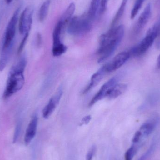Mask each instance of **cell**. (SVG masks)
<instances>
[{"label": "cell", "instance_id": "1", "mask_svg": "<svg viewBox=\"0 0 160 160\" xmlns=\"http://www.w3.org/2000/svg\"><path fill=\"white\" fill-rule=\"evenodd\" d=\"M124 33L125 27L120 25L112 28L100 37L98 50L99 63L103 62L112 55L122 41Z\"/></svg>", "mask_w": 160, "mask_h": 160}, {"label": "cell", "instance_id": "2", "mask_svg": "<svg viewBox=\"0 0 160 160\" xmlns=\"http://www.w3.org/2000/svg\"><path fill=\"white\" fill-rule=\"evenodd\" d=\"M26 59L22 57L19 62L10 69L7 80L3 98H8L20 90L25 83L24 73L26 66Z\"/></svg>", "mask_w": 160, "mask_h": 160}, {"label": "cell", "instance_id": "3", "mask_svg": "<svg viewBox=\"0 0 160 160\" xmlns=\"http://www.w3.org/2000/svg\"><path fill=\"white\" fill-rule=\"evenodd\" d=\"M93 20L88 13L76 16L69 21L68 32L72 35H81L87 33L91 30Z\"/></svg>", "mask_w": 160, "mask_h": 160}, {"label": "cell", "instance_id": "4", "mask_svg": "<svg viewBox=\"0 0 160 160\" xmlns=\"http://www.w3.org/2000/svg\"><path fill=\"white\" fill-rule=\"evenodd\" d=\"M160 31V20L149 29L145 37L137 46L129 51L131 56L138 57L144 54L151 48Z\"/></svg>", "mask_w": 160, "mask_h": 160}, {"label": "cell", "instance_id": "5", "mask_svg": "<svg viewBox=\"0 0 160 160\" xmlns=\"http://www.w3.org/2000/svg\"><path fill=\"white\" fill-rule=\"evenodd\" d=\"M20 10V8H17L8 24L3 39L2 48H5L14 45V38L16 35L17 24L18 21Z\"/></svg>", "mask_w": 160, "mask_h": 160}, {"label": "cell", "instance_id": "6", "mask_svg": "<svg viewBox=\"0 0 160 160\" xmlns=\"http://www.w3.org/2000/svg\"><path fill=\"white\" fill-rule=\"evenodd\" d=\"M64 26L62 22L59 21L53 30L52 34L53 45H52V52L54 57L61 56L65 53L67 50V47L62 43L61 41V35Z\"/></svg>", "mask_w": 160, "mask_h": 160}, {"label": "cell", "instance_id": "7", "mask_svg": "<svg viewBox=\"0 0 160 160\" xmlns=\"http://www.w3.org/2000/svg\"><path fill=\"white\" fill-rule=\"evenodd\" d=\"M33 8L31 6L27 7L23 10L19 20V31L21 34L29 33L32 24Z\"/></svg>", "mask_w": 160, "mask_h": 160}, {"label": "cell", "instance_id": "8", "mask_svg": "<svg viewBox=\"0 0 160 160\" xmlns=\"http://www.w3.org/2000/svg\"><path fill=\"white\" fill-rule=\"evenodd\" d=\"M152 14V8L150 4L147 5L146 7L142 13L140 15L136 24L134 25L132 30V34L133 37H136L139 35L142 32L146 25L148 22L151 18Z\"/></svg>", "mask_w": 160, "mask_h": 160}, {"label": "cell", "instance_id": "9", "mask_svg": "<svg viewBox=\"0 0 160 160\" xmlns=\"http://www.w3.org/2000/svg\"><path fill=\"white\" fill-rule=\"evenodd\" d=\"M131 54L129 51H124L118 53L111 62L105 65L106 72L111 73L121 68L130 58Z\"/></svg>", "mask_w": 160, "mask_h": 160}, {"label": "cell", "instance_id": "10", "mask_svg": "<svg viewBox=\"0 0 160 160\" xmlns=\"http://www.w3.org/2000/svg\"><path fill=\"white\" fill-rule=\"evenodd\" d=\"M118 81V78L117 77H113L111 79L107 81L101 88L98 93L95 95L93 98L90 101L89 106H91L94 105L99 101L101 100L105 97H107L108 94L112 88L117 83Z\"/></svg>", "mask_w": 160, "mask_h": 160}, {"label": "cell", "instance_id": "11", "mask_svg": "<svg viewBox=\"0 0 160 160\" xmlns=\"http://www.w3.org/2000/svg\"><path fill=\"white\" fill-rule=\"evenodd\" d=\"M63 94V88L62 87L59 88L53 97L49 101L48 104L45 106L43 110V116L47 119L52 114L59 104Z\"/></svg>", "mask_w": 160, "mask_h": 160}, {"label": "cell", "instance_id": "12", "mask_svg": "<svg viewBox=\"0 0 160 160\" xmlns=\"http://www.w3.org/2000/svg\"><path fill=\"white\" fill-rule=\"evenodd\" d=\"M38 124V117L36 114H35L32 118L28 125L24 135V142L26 145H28L35 136Z\"/></svg>", "mask_w": 160, "mask_h": 160}, {"label": "cell", "instance_id": "13", "mask_svg": "<svg viewBox=\"0 0 160 160\" xmlns=\"http://www.w3.org/2000/svg\"><path fill=\"white\" fill-rule=\"evenodd\" d=\"M159 121V117L158 115L153 116L151 118L145 122L140 128V131L142 136H147L151 134L155 129Z\"/></svg>", "mask_w": 160, "mask_h": 160}, {"label": "cell", "instance_id": "14", "mask_svg": "<svg viewBox=\"0 0 160 160\" xmlns=\"http://www.w3.org/2000/svg\"><path fill=\"white\" fill-rule=\"evenodd\" d=\"M106 73L107 72L105 69V66H103L92 76L89 84L85 88L83 91V93L85 94L87 93L93 88L96 87L102 79Z\"/></svg>", "mask_w": 160, "mask_h": 160}, {"label": "cell", "instance_id": "15", "mask_svg": "<svg viewBox=\"0 0 160 160\" xmlns=\"http://www.w3.org/2000/svg\"><path fill=\"white\" fill-rule=\"evenodd\" d=\"M128 85L124 83H116L110 90L107 98H108L115 99L121 96L127 90Z\"/></svg>", "mask_w": 160, "mask_h": 160}, {"label": "cell", "instance_id": "16", "mask_svg": "<svg viewBox=\"0 0 160 160\" xmlns=\"http://www.w3.org/2000/svg\"><path fill=\"white\" fill-rule=\"evenodd\" d=\"M13 46L12 45L8 48H2L0 56V71H3L6 67L13 51Z\"/></svg>", "mask_w": 160, "mask_h": 160}, {"label": "cell", "instance_id": "17", "mask_svg": "<svg viewBox=\"0 0 160 160\" xmlns=\"http://www.w3.org/2000/svg\"><path fill=\"white\" fill-rule=\"evenodd\" d=\"M75 9H76V5L75 3H71L63 14L61 19L60 20V21L62 22L64 27L65 25L69 23V21L72 18L73 15L75 13Z\"/></svg>", "mask_w": 160, "mask_h": 160}, {"label": "cell", "instance_id": "18", "mask_svg": "<svg viewBox=\"0 0 160 160\" xmlns=\"http://www.w3.org/2000/svg\"><path fill=\"white\" fill-rule=\"evenodd\" d=\"M128 1V0H123L122 1L121 5H120L117 12L114 18H113L112 22V28L115 27V26L117 24L118 22H119L120 19L122 18V16H123L124 12H125V9H126Z\"/></svg>", "mask_w": 160, "mask_h": 160}, {"label": "cell", "instance_id": "19", "mask_svg": "<svg viewBox=\"0 0 160 160\" xmlns=\"http://www.w3.org/2000/svg\"><path fill=\"white\" fill-rule=\"evenodd\" d=\"M50 2V0H47L41 5L38 13V18L40 22H43L46 19L48 13Z\"/></svg>", "mask_w": 160, "mask_h": 160}, {"label": "cell", "instance_id": "20", "mask_svg": "<svg viewBox=\"0 0 160 160\" xmlns=\"http://www.w3.org/2000/svg\"><path fill=\"white\" fill-rule=\"evenodd\" d=\"M101 0H92L91 1L88 14L92 19L94 20L95 19L96 14L98 10L99 7L101 4Z\"/></svg>", "mask_w": 160, "mask_h": 160}, {"label": "cell", "instance_id": "21", "mask_svg": "<svg viewBox=\"0 0 160 160\" xmlns=\"http://www.w3.org/2000/svg\"><path fill=\"white\" fill-rule=\"evenodd\" d=\"M160 99V93L158 92H154L149 95L147 102L148 105L154 106L157 104Z\"/></svg>", "mask_w": 160, "mask_h": 160}, {"label": "cell", "instance_id": "22", "mask_svg": "<svg viewBox=\"0 0 160 160\" xmlns=\"http://www.w3.org/2000/svg\"><path fill=\"white\" fill-rule=\"evenodd\" d=\"M145 1V0H136L131 13V18L132 19H133L136 17Z\"/></svg>", "mask_w": 160, "mask_h": 160}, {"label": "cell", "instance_id": "23", "mask_svg": "<svg viewBox=\"0 0 160 160\" xmlns=\"http://www.w3.org/2000/svg\"><path fill=\"white\" fill-rule=\"evenodd\" d=\"M136 152V148L134 146H132L125 153V160H132L133 157Z\"/></svg>", "mask_w": 160, "mask_h": 160}, {"label": "cell", "instance_id": "24", "mask_svg": "<svg viewBox=\"0 0 160 160\" xmlns=\"http://www.w3.org/2000/svg\"><path fill=\"white\" fill-rule=\"evenodd\" d=\"M155 146H156V145H155V143L152 144L150 146V148L147 150V151L138 160H147L149 158V157L152 155V153H153V151H154V149H155Z\"/></svg>", "mask_w": 160, "mask_h": 160}, {"label": "cell", "instance_id": "25", "mask_svg": "<svg viewBox=\"0 0 160 160\" xmlns=\"http://www.w3.org/2000/svg\"><path fill=\"white\" fill-rule=\"evenodd\" d=\"M28 37H29V33H27L24 35V37H23V39L22 40L20 44L19 47L18 49V53H20L22 52V50L23 49L24 47H25L26 42H27Z\"/></svg>", "mask_w": 160, "mask_h": 160}, {"label": "cell", "instance_id": "26", "mask_svg": "<svg viewBox=\"0 0 160 160\" xmlns=\"http://www.w3.org/2000/svg\"><path fill=\"white\" fill-rule=\"evenodd\" d=\"M95 151H96V147L95 146H92L87 154L86 156V160H92L93 156L95 154Z\"/></svg>", "mask_w": 160, "mask_h": 160}, {"label": "cell", "instance_id": "27", "mask_svg": "<svg viewBox=\"0 0 160 160\" xmlns=\"http://www.w3.org/2000/svg\"><path fill=\"white\" fill-rule=\"evenodd\" d=\"M21 128V125L20 123H18L15 129L14 137H13V143L16 142V141L18 140L20 133Z\"/></svg>", "mask_w": 160, "mask_h": 160}, {"label": "cell", "instance_id": "28", "mask_svg": "<svg viewBox=\"0 0 160 160\" xmlns=\"http://www.w3.org/2000/svg\"><path fill=\"white\" fill-rule=\"evenodd\" d=\"M142 136V132L140 131H138L136 132L135 134H134V136H133V138H132V142L134 144L137 143L140 141Z\"/></svg>", "mask_w": 160, "mask_h": 160}, {"label": "cell", "instance_id": "29", "mask_svg": "<svg viewBox=\"0 0 160 160\" xmlns=\"http://www.w3.org/2000/svg\"><path fill=\"white\" fill-rule=\"evenodd\" d=\"M108 0H101L100 4V10L102 12H104L106 8V5Z\"/></svg>", "mask_w": 160, "mask_h": 160}, {"label": "cell", "instance_id": "30", "mask_svg": "<svg viewBox=\"0 0 160 160\" xmlns=\"http://www.w3.org/2000/svg\"><path fill=\"white\" fill-rule=\"evenodd\" d=\"M91 119V117L90 115L86 116L84 117L82 120V124L87 125L89 123Z\"/></svg>", "mask_w": 160, "mask_h": 160}, {"label": "cell", "instance_id": "31", "mask_svg": "<svg viewBox=\"0 0 160 160\" xmlns=\"http://www.w3.org/2000/svg\"><path fill=\"white\" fill-rule=\"evenodd\" d=\"M41 41H42V38H41V35L40 34L38 33L37 36V43L38 46L40 45L41 43Z\"/></svg>", "mask_w": 160, "mask_h": 160}, {"label": "cell", "instance_id": "32", "mask_svg": "<svg viewBox=\"0 0 160 160\" xmlns=\"http://www.w3.org/2000/svg\"><path fill=\"white\" fill-rule=\"evenodd\" d=\"M157 67L158 69H160V54L159 55L157 60Z\"/></svg>", "mask_w": 160, "mask_h": 160}, {"label": "cell", "instance_id": "33", "mask_svg": "<svg viewBox=\"0 0 160 160\" xmlns=\"http://www.w3.org/2000/svg\"><path fill=\"white\" fill-rule=\"evenodd\" d=\"M6 2L7 3L9 4L13 1V0H5Z\"/></svg>", "mask_w": 160, "mask_h": 160}, {"label": "cell", "instance_id": "34", "mask_svg": "<svg viewBox=\"0 0 160 160\" xmlns=\"http://www.w3.org/2000/svg\"><path fill=\"white\" fill-rule=\"evenodd\" d=\"M1 16H0V22H1Z\"/></svg>", "mask_w": 160, "mask_h": 160}]
</instances>
